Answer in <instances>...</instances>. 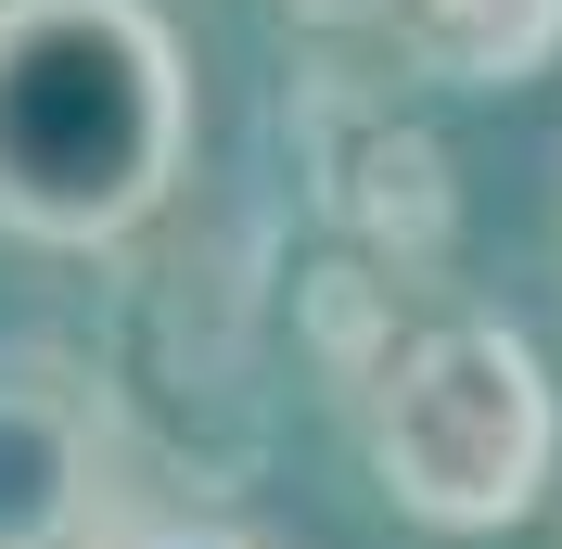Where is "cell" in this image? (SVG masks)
Wrapping results in <instances>:
<instances>
[{"mask_svg": "<svg viewBox=\"0 0 562 549\" xmlns=\"http://www.w3.org/2000/svg\"><path fill=\"white\" fill-rule=\"evenodd\" d=\"M371 485L422 537H512L562 473V383L525 320H422L371 371Z\"/></svg>", "mask_w": 562, "mask_h": 549, "instance_id": "cell-2", "label": "cell"}, {"mask_svg": "<svg viewBox=\"0 0 562 549\" xmlns=\"http://www.w3.org/2000/svg\"><path fill=\"white\" fill-rule=\"evenodd\" d=\"M205 141L167 0H0V243L115 256L179 205Z\"/></svg>", "mask_w": 562, "mask_h": 549, "instance_id": "cell-1", "label": "cell"}, {"mask_svg": "<svg viewBox=\"0 0 562 549\" xmlns=\"http://www.w3.org/2000/svg\"><path fill=\"white\" fill-rule=\"evenodd\" d=\"M281 13H307V26H371V38L396 26V0H281Z\"/></svg>", "mask_w": 562, "mask_h": 549, "instance_id": "cell-6", "label": "cell"}, {"mask_svg": "<svg viewBox=\"0 0 562 549\" xmlns=\"http://www.w3.org/2000/svg\"><path fill=\"white\" fill-rule=\"evenodd\" d=\"M90 549H269V537L231 524V512H115Z\"/></svg>", "mask_w": 562, "mask_h": 549, "instance_id": "cell-5", "label": "cell"}, {"mask_svg": "<svg viewBox=\"0 0 562 549\" xmlns=\"http://www.w3.org/2000/svg\"><path fill=\"white\" fill-rule=\"evenodd\" d=\"M128 512L115 383L52 333H0V549H90Z\"/></svg>", "mask_w": 562, "mask_h": 549, "instance_id": "cell-3", "label": "cell"}, {"mask_svg": "<svg viewBox=\"0 0 562 549\" xmlns=\"http://www.w3.org/2000/svg\"><path fill=\"white\" fill-rule=\"evenodd\" d=\"M384 38L435 90H525L562 65V0H396Z\"/></svg>", "mask_w": 562, "mask_h": 549, "instance_id": "cell-4", "label": "cell"}]
</instances>
